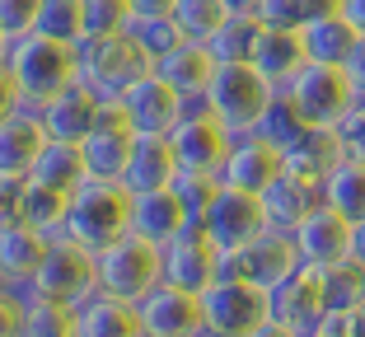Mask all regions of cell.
<instances>
[{
    "label": "cell",
    "instance_id": "6da1fadb",
    "mask_svg": "<svg viewBox=\"0 0 365 337\" xmlns=\"http://www.w3.org/2000/svg\"><path fill=\"white\" fill-rule=\"evenodd\" d=\"M5 66H10L24 103L43 108L80 80V43H66V38H52V33H24V38H14Z\"/></svg>",
    "mask_w": 365,
    "mask_h": 337
},
{
    "label": "cell",
    "instance_id": "7a4b0ae2",
    "mask_svg": "<svg viewBox=\"0 0 365 337\" xmlns=\"http://www.w3.org/2000/svg\"><path fill=\"white\" fill-rule=\"evenodd\" d=\"M277 98H281V89L272 85L253 61H230V66H215L202 103L225 122L235 136H244V131H262L267 113L277 108Z\"/></svg>",
    "mask_w": 365,
    "mask_h": 337
},
{
    "label": "cell",
    "instance_id": "3957f363",
    "mask_svg": "<svg viewBox=\"0 0 365 337\" xmlns=\"http://www.w3.org/2000/svg\"><path fill=\"white\" fill-rule=\"evenodd\" d=\"M131 229V187L127 183H80L71 192V216H66V239L85 244L89 253H103Z\"/></svg>",
    "mask_w": 365,
    "mask_h": 337
},
{
    "label": "cell",
    "instance_id": "277c9868",
    "mask_svg": "<svg viewBox=\"0 0 365 337\" xmlns=\"http://www.w3.org/2000/svg\"><path fill=\"white\" fill-rule=\"evenodd\" d=\"M202 314H206V337H248L258 323L272 318V291L253 276L225 267L202 291Z\"/></svg>",
    "mask_w": 365,
    "mask_h": 337
},
{
    "label": "cell",
    "instance_id": "5b68a950",
    "mask_svg": "<svg viewBox=\"0 0 365 337\" xmlns=\"http://www.w3.org/2000/svg\"><path fill=\"white\" fill-rule=\"evenodd\" d=\"M150 71H155V61L140 52V43L127 28L80 43V80L103 98H122L140 76H150Z\"/></svg>",
    "mask_w": 365,
    "mask_h": 337
},
{
    "label": "cell",
    "instance_id": "8992f818",
    "mask_svg": "<svg viewBox=\"0 0 365 337\" xmlns=\"http://www.w3.org/2000/svg\"><path fill=\"white\" fill-rule=\"evenodd\" d=\"M281 94H286V103L295 108V118L304 127H337L351 113V103L361 98L351 76H346V66H328V61H309Z\"/></svg>",
    "mask_w": 365,
    "mask_h": 337
},
{
    "label": "cell",
    "instance_id": "52a82bcc",
    "mask_svg": "<svg viewBox=\"0 0 365 337\" xmlns=\"http://www.w3.org/2000/svg\"><path fill=\"white\" fill-rule=\"evenodd\" d=\"M98 258V291L118 295V300H145L155 286L164 281V249L150 239H140V234H122L118 244H108Z\"/></svg>",
    "mask_w": 365,
    "mask_h": 337
},
{
    "label": "cell",
    "instance_id": "ba28073f",
    "mask_svg": "<svg viewBox=\"0 0 365 337\" xmlns=\"http://www.w3.org/2000/svg\"><path fill=\"white\" fill-rule=\"evenodd\" d=\"M98 291V258L85 249V244L56 234L52 249H47L38 276L29 281V295L38 300H61V305H80Z\"/></svg>",
    "mask_w": 365,
    "mask_h": 337
},
{
    "label": "cell",
    "instance_id": "9c48e42d",
    "mask_svg": "<svg viewBox=\"0 0 365 337\" xmlns=\"http://www.w3.org/2000/svg\"><path fill=\"white\" fill-rule=\"evenodd\" d=\"M225 267H230L225 249L211 239V229H206L202 220H192L182 234H173V239L164 244V281L182 286V291L202 295L215 276H225Z\"/></svg>",
    "mask_w": 365,
    "mask_h": 337
},
{
    "label": "cell",
    "instance_id": "30bf717a",
    "mask_svg": "<svg viewBox=\"0 0 365 337\" xmlns=\"http://www.w3.org/2000/svg\"><path fill=\"white\" fill-rule=\"evenodd\" d=\"M202 225L211 229V239L225 249V258H235L239 249H248V244L272 225V216H267V202H262L258 192H244V187H230L225 183V187H220V197L206 207Z\"/></svg>",
    "mask_w": 365,
    "mask_h": 337
},
{
    "label": "cell",
    "instance_id": "8fae6325",
    "mask_svg": "<svg viewBox=\"0 0 365 337\" xmlns=\"http://www.w3.org/2000/svg\"><path fill=\"white\" fill-rule=\"evenodd\" d=\"M85 174L94 183H127V169H131V150H136V127L127 122V113L108 98V113L85 141Z\"/></svg>",
    "mask_w": 365,
    "mask_h": 337
},
{
    "label": "cell",
    "instance_id": "7c38bea8",
    "mask_svg": "<svg viewBox=\"0 0 365 337\" xmlns=\"http://www.w3.org/2000/svg\"><path fill=\"white\" fill-rule=\"evenodd\" d=\"M169 136H173V150H178L182 169H202V174H220L230 145H235V131L215 118L206 103H192L187 118H182Z\"/></svg>",
    "mask_w": 365,
    "mask_h": 337
},
{
    "label": "cell",
    "instance_id": "4fadbf2b",
    "mask_svg": "<svg viewBox=\"0 0 365 337\" xmlns=\"http://www.w3.org/2000/svg\"><path fill=\"white\" fill-rule=\"evenodd\" d=\"M140 333L145 337H206L202 295L182 291L173 281H160L140 300Z\"/></svg>",
    "mask_w": 365,
    "mask_h": 337
},
{
    "label": "cell",
    "instance_id": "5bb4252c",
    "mask_svg": "<svg viewBox=\"0 0 365 337\" xmlns=\"http://www.w3.org/2000/svg\"><path fill=\"white\" fill-rule=\"evenodd\" d=\"M113 103L127 113V122L136 131H160V136H169V131L187 118V108H192V103H187V98H182L178 89L160 76V71L140 76L136 85H131L122 98H113Z\"/></svg>",
    "mask_w": 365,
    "mask_h": 337
},
{
    "label": "cell",
    "instance_id": "9a60e30c",
    "mask_svg": "<svg viewBox=\"0 0 365 337\" xmlns=\"http://www.w3.org/2000/svg\"><path fill=\"white\" fill-rule=\"evenodd\" d=\"M328 309H333V295H328V286H323V272L309 267V262H304L300 272H290L281 286H272V318L290 323L304 337L328 318Z\"/></svg>",
    "mask_w": 365,
    "mask_h": 337
},
{
    "label": "cell",
    "instance_id": "2e32d148",
    "mask_svg": "<svg viewBox=\"0 0 365 337\" xmlns=\"http://www.w3.org/2000/svg\"><path fill=\"white\" fill-rule=\"evenodd\" d=\"M286 174V160H281V145L272 141L267 131H244V136H235V145H230L225 155V169H220V178H225L230 187H244V192H267L277 178Z\"/></svg>",
    "mask_w": 365,
    "mask_h": 337
},
{
    "label": "cell",
    "instance_id": "e0dca14e",
    "mask_svg": "<svg viewBox=\"0 0 365 337\" xmlns=\"http://www.w3.org/2000/svg\"><path fill=\"white\" fill-rule=\"evenodd\" d=\"M230 267L244 272V276H253V281H262L272 291V286H281L290 272H300L304 258H300V249H295V234H290V229L267 225L248 249H239L235 258H230Z\"/></svg>",
    "mask_w": 365,
    "mask_h": 337
},
{
    "label": "cell",
    "instance_id": "ac0fdd59",
    "mask_svg": "<svg viewBox=\"0 0 365 337\" xmlns=\"http://www.w3.org/2000/svg\"><path fill=\"white\" fill-rule=\"evenodd\" d=\"M281 160H286V174L323 187V178L346 160V145H342V136H337V127H300L281 145Z\"/></svg>",
    "mask_w": 365,
    "mask_h": 337
},
{
    "label": "cell",
    "instance_id": "d6986e66",
    "mask_svg": "<svg viewBox=\"0 0 365 337\" xmlns=\"http://www.w3.org/2000/svg\"><path fill=\"white\" fill-rule=\"evenodd\" d=\"M187 225H192V211L173 192V183L131 192V234H140V239H150V244L164 249V244H169L173 234H182Z\"/></svg>",
    "mask_w": 365,
    "mask_h": 337
},
{
    "label": "cell",
    "instance_id": "ffe728a7",
    "mask_svg": "<svg viewBox=\"0 0 365 337\" xmlns=\"http://www.w3.org/2000/svg\"><path fill=\"white\" fill-rule=\"evenodd\" d=\"M290 234H295V249H300V258L309 267H328V262L351 253V220L342 211H333L328 202H319Z\"/></svg>",
    "mask_w": 365,
    "mask_h": 337
},
{
    "label": "cell",
    "instance_id": "44dd1931",
    "mask_svg": "<svg viewBox=\"0 0 365 337\" xmlns=\"http://www.w3.org/2000/svg\"><path fill=\"white\" fill-rule=\"evenodd\" d=\"M43 122H47V131H52L56 141H85L89 131L103 122V113H108V98L103 94H94V89L85 85V80H76L71 89H61V94L52 98V103H43Z\"/></svg>",
    "mask_w": 365,
    "mask_h": 337
},
{
    "label": "cell",
    "instance_id": "7402d4cb",
    "mask_svg": "<svg viewBox=\"0 0 365 337\" xmlns=\"http://www.w3.org/2000/svg\"><path fill=\"white\" fill-rule=\"evenodd\" d=\"M47 249H52V234H43L29 220H14V225L0 229V286H14V291H29V281L38 276Z\"/></svg>",
    "mask_w": 365,
    "mask_h": 337
},
{
    "label": "cell",
    "instance_id": "603a6c76",
    "mask_svg": "<svg viewBox=\"0 0 365 337\" xmlns=\"http://www.w3.org/2000/svg\"><path fill=\"white\" fill-rule=\"evenodd\" d=\"M248 61L258 66L262 76L272 80L277 89H286L290 80L300 76L309 66V52H304V33L300 28H286V24H262L258 28V43H253V56Z\"/></svg>",
    "mask_w": 365,
    "mask_h": 337
},
{
    "label": "cell",
    "instance_id": "cb8c5ba5",
    "mask_svg": "<svg viewBox=\"0 0 365 337\" xmlns=\"http://www.w3.org/2000/svg\"><path fill=\"white\" fill-rule=\"evenodd\" d=\"M47 141H52V131H47V122H43L38 108L24 103L19 113H10V118L0 122V174H24L29 178Z\"/></svg>",
    "mask_w": 365,
    "mask_h": 337
},
{
    "label": "cell",
    "instance_id": "d4e9b609",
    "mask_svg": "<svg viewBox=\"0 0 365 337\" xmlns=\"http://www.w3.org/2000/svg\"><path fill=\"white\" fill-rule=\"evenodd\" d=\"M215 56L206 52V43H192V38H182L173 52H164L160 61H155V71H160L164 80H169L173 89H178L187 103H202L206 98V85H211V76H215Z\"/></svg>",
    "mask_w": 365,
    "mask_h": 337
},
{
    "label": "cell",
    "instance_id": "484cf974",
    "mask_svg": "<svg viewBox=\"0 0 365 337\" xmlns=\"http://www.w3.org/2000/svg\"><path fill=\"white\" fill-rule=\"evenodd\" d=\"M178 174H182V164H178V150H173V136L136 131V150H131V169H127V187L131 192L169 187Z\"/></svg>",
    "mask_w": 365,
    "mask_h": 337
},
{
    "label": "cell",
    "instance_id": "4316f807",
    "mask_svg": "<svg viewBox=\"0 0 365 337\" xmlns=\"http://www.w3.org/2000/svg\"><path fill=\"white\" fill-rule=\"evenodd\" d=\"M76 318H80V337H145L140 333V305L118 300L108 291H94L89 300H80Z\"/></svg>",
    "mask_w": 365,
    "mask_h": 337
},
{
    "label": "cell",
    "instance_id": "83f0119b",
    "mask_svg": "<svg viewBox=\"0 0 365 337\" xmlns=\"http://www.w3.org/2000/svg\"><path fill=\"white\" fill-rule=\"evenodd\" d=\"M300 33H304V52H309V61H328V66H342L346 56H351L356 38H361V28H356L342 10L309 19Z\"/></svg>",
    "mask_w": 365,
    "mask_h": 337
},
{
    "label": "cell",
    "instance_id": "f1b7e54d",
    "mask_svg": "<svg viewBox=\"0 0 365 337\" xmlns=\"http://www.w3.org/2000/svg\"><path fill=\"white\" fill-rule=\"evenodd\" d=\"M33 183H47V187H61V192H76L80 183H89L85 174V150H80V141H47L43 155H38V164H33Z\"/></svg>",
    "mask_w": 365,
    "mask_h": 337
},
{
    "label": "cell",
    "instance_id": "f546056e",
    "mask_svg": "<svg viewBox=\"0 0 365 337\" xmlns=\"http://www.w3.org/2000/svg\"><path fill=\"white\" fill-rule=\"evenodd\" d=\"M262 202H267V216H272V225H281V229H295L304 216H309L314 207L323 202V187H314V183H304V178H295V174H281L277 183L262 192Z\"/></svg>",
    "mask_w": 365,
    "mask_h": 337
},
{
    "label": "cell",
    "instance_id": "4dcf8cb0",
    "mask_svg": "<svg viewBox=\"0 0 365 337\" xmlns=\"http://www.w3.org/2000/svg\"><path fill=\"white\" fill-rule=\"evenodd\" d=\"M323 202H328L333 211H342L351 225L365 220V160L346 155L333 174L323 178Z\"/></svg>",
    "mask_w": 365,
    "mask_h": 337
},
{
    "label": "cell",
    "instance_id": "1f68e13d",
    "mask_svg": "<svg viewBox=\"0 0 365 337\" xmlns=\"http://www.w3.org/2000/svg\"><path fill=\"white\" fill-rule=\"evenodd\" d=\"M258 28H262L258 14H230V19L206 38V52H211L220 66L248 61V56H253V43H258Z\"/></svg>",
    "mask_w": 365,
    "mask_h": 337
},
{
    "label": "cell",
    "instance_id": "d6a6232c",
    "mask_svg": "<svg viewBox=\"0 0 365 337\" xmlns=\"http://www.w3.org/2000/svg\"><path fill=\"white\" fill-rule=\"evenodd\" d=\"M66 216H71V192H61V187H47V183H33V178H29L24 220L56 239V234H66Z\"/></svg>",
    "mask_w": 365,
    "mask_h": 337
},
{
    "label": "cell",
    "instance_id": "836d02e7",
    "mask_svg": "<svg viewBox=\"0 0 365 337\" xmlns=\"http://www.w3.org/2000/svg\"><path fill=\"white\" fill-rule=\"evenodd\" d=\"M19 337H80L76 305H61V300H38V295H29V314H24V333H19Z\"/></svg>",
    "mask_w": 365,
    "mask_h": 337
},
{
    "label": "cell",
    "instance_id": "e575fe53",
    "mask_svg": "<svg viewBox=\"0 0 365 337\" xmlns=\"http://www.w3.org/2000/svg\"><path fill=\"white\" fill-rule=\"evenodd\" d=\"M127 33L140 43V52L150 56V61H160L164 52H173L182 43V28L173 24V14H131Z\"/></svg>",
    "mask_w": 365,
    "mask_h": 337
},
{
    "label": "cell",
    "instance_id": "d590c367",
    "mask_svg": "<svg viewBox=\"0 0 365 337\" xmlns=\"http://www.w3.org/2000/svg\"><path fill=\"white\" fill-rule=\"evenodd\" d=\"M225 19H230L225 0H178V5H173V24H178L182 38H192V43H206Z\"/></svg>",
    "mask_w": 365,
    "mask_h": 337
},
{
    "label": "cell",
    "instance_id": "8d00e7d4",
    "mask_svg": "<svg viewBox=\"0 0 365 337\" xmlns=\"http://www.w3.org/2000/svg\"><path fill=\"white\" fill-rule=\"evenodd\" d=\"M319 272H323L328 295H333V305H361L365 300V262L356 258V253L328 262V267H319Z\"/></svg>",
    "mask_w": 365,
    "mask_h": 337
},
{
    "label": "cell",
    "instance_id": "74e56055",
    "mask_svg": "<svg viewBox=\"0 0 365 337\" xmlns=\"http://www.w3.org/2000/svg\"><path fill=\"white\" fill-rule=\"evenodd\" d=\"M33 33H52V38H66V43H85V0H43Z\"/></svg>",
    "mask_w": 365,
    "mask_h": 337
},
{
    "label": "cell",
    "instance_id": "f35d334b",
    "mask_svg": "<svg viewBox=\"0 0 365 337\" xmlns=\"http://www.w3.org/2000/svg\"><path fill=\"white\" fill-rule=\"evenodd\" d=\"M220 187H225V178H220V174H202V169H182V174L173 178V192L187 202L192 220L206 216V207H211L215 197H220Z\"/></svg>",
    "mask_w": 365,
    "mask_h": 337
},
{
    "label": "cell",
    "instance_id": "ab89813d",
    "mask_svg": "<svg viewBox=\"0 0 365 337\" xmlns=\"http://www.w3.org/2000/svg\"><path fill=\"white\" fill-rule=\"evenodd\" d=\"M131 24V0H85V38L122 33Z\"/></svg>",
    "mask_w": 365,
    "mask_h": 337
},
{
    "label": "cell",
    "instance_id": "60d3db41",
    "mask_svg": "<svg viewBox=\"0 0 365 337\" xmlns=\"http://www.w3.org/2000/svg\"><path fill=\"white\" fill-rule=\"evenodd\" d=\"M38 10H43V0H0V28L10 38H24L38 28Z\"/></svg>",
    "mask_w": 365,
    "mask_h": 337
},
{
    "label": "cell",
    "instance_id": "b9f144b4",
    "mask_svg": "<svg viewBox=\"0 0 365 337\" xmlns=\"http://www.w3.org/2000/svg\"><path fill=\"white\" fill-rule=\"evenodd\" d=\"M314 0H258V19L262 24H286V28H304L309 24Z\"/></svg>",
    "mask_w": 365,
    "mask_h": 337
},
{
    "label": "cell",
    "instance_id": "7bdbcfd3",
    "mask_svg": "<svg viewBox=\"0 0 365 337\" xmlns=\"http://www.w3.org/2000/svg\"><path fill=\"white\" fill-rule=\"evenodd\" d=\"M24 197H29V178L24 174H0V229L24 220Z\"/></svg>",
    "mask_w": 365,
    "mask_h": 337
},
{
    "label": "cell",
    "instance_id": "ee69618b",
    "mask_svg": "<svg viewBox=\"0 0 365 337\" xmlns=\"http://www.w3.org/2000/svg\"><path fill=\"white\" fill-rule=\"evenodd\" d=\"M24 314H29V291L0 286V337H19L24 333Z\"/></svg>",
    "mask_w": 365,
    "mask_h": 337
},
{
    "label": "cell",
    "instance_id": "f6af8a7d",
    "mask_svg": "<svg viewBox=\"0 0 365 337\" xmlns=\"http://www.w3.org/2000/svg\"><path fill=\"white\" fill-rule=\"evenodd\" d=\"M337 136H342L346 155H356V160H365V94L351 103V113H346L342 122H337Z\"/></svg>",
    "mask_w": 365,
    "mask_h": 337
},
{
    "label": "cell",
    "instance_id": "bcb514c9",
    "mask_svg": "<svg viewBox=\"0 0 365 337\" xmlns=\"http://www.w3.org/2000/svg\"><path fill=\"white\" fill-rule=\"evenodd\" d=\"M300 127H304V122L295 118V108L286 103V94L277 98V108H272V113H267V122H262V131H267V136H272L277 145H286V141H290V136H295Z\"/></svg>",
    "mask_w": 365,
    "mask_h": 337
},
{
    "label": "cell",
    "instance_id": "7dc6e473",
    "mask_svg": "<svg viewBox=\"0 0 365 337\" xmlns=\"http://www.w3.org/2000/svg\"><path fill=\"white\" fill-rule=\"evenodd\" d=\"M19 108H24V94H19V85H14L10 66H0V122L10 118V113H19Z\"/></svg>",
    "mask_w": 365,
    "mask_h": 337
},
{
    "label": "cell",
    "instance_id": "c3c4849f",
    "mask_svg": "<svg viewBox=\"0 0 365 337\" xmlns=\"http://www.w3.org/2000/svg\"><path fill=\"white\" fill-rule=\"evenodd\" d=\"M346 76H351V85H356V94H365V33L356 38V47H351V56H346Z\"/></svg>",
    "mask_w": 365,
    "mask_h": 337
},
{
    "label": "cell",
    "instance_id": "681fc988",
    "mask_svg": "<svg viewBox=\"0 0 365 337\" xmlns=\"http://www.w3.org/2000/svg\"><path fill=\"white\" fill-rule=\"evenodd\" d=\"M248 337H304V333H295L290 323H281V318H267V323H258Z\"/></svg>",
    "mask_w": 365,
    "mask_h": 337
},
{
    "label": "cell",
    "instance_id": "f907efd6",
    "mask_svg": "<svg viewBox=\"0 0 365 337\" xmlns=\"http://www.w3.org/2000/svg\"><path fill=\"white\" fill-rule=\"evenodd\" d=\"M178 0H131V14H173Z\"/></svg>",
    "mask_w": 365,
    "mask_h": 337
},
{
    "label": "cell",
    "instance_id": "816d5d0a",
    "mask_svg": "<svg viewBox=\"0 0 365 337\" xmlns=\"http://www.w3.org/2000/svg\"><path fill=\"white\" fill-rule=\"evenodd\" d=\"M342 14L356 24V28L365 33V0H342Z\"/></svg>",
    "mask_w": 365,
    "mask_h": 337
},
{
    "label": "cell",
    "instance_id": "f5cc1de1",
    "mask_svg": "<svg viewBox=\"0 0 365 337\" xmlns=\"http://www.w3.org/2000/svg\"><path fill=\"white\" fill-rule=\"evenodd\" d=\"M351 253L365 262V220H356V225H351Z\"/></svg>",
    "mask_w": 365,
    "mask_h": 337
},
{
    "label": "cell",
    "instance_id": "db71d44e",
    "mask_svg": "<svg viewBox=\"0 0 365 337\" xmlns=\"http://www.w3.org/2000/svg\"><path fill=\"white\" fill-rule=\"evenodd\" d=\"M230 14H258V0H225Z\"/></svg>",
    "mask_w": 365,
    "mask_h": 337
},
{
    "label": "cell",
    "instance_id": "11a10c76",
    "mask_svg": "<svg viewBox=\"0 0 365 337\" xmlns=\"http://www.w3.org/2000/svg\"><path fill=\"white\" fill-rule=\"evenodd\" d=\"M10 47H14V38H10V33H5V28H0V66L10 61Z\"/></svg>",
    "mask_w": 365,
    "mask_h": 337
},
{
    "label": "cell",
    "instance_id": "9f6ffc18",
    "mask_svg": "<svg viewBox=\"0 0 365 337\" xmlns=\"http://www.w3.org/2000/svg\"><path fill=\"white\" fill-rule=\"evenodd\" d=\"M351 314H356V337H365V300H361V305H351Z\"/></svg>",
    "mask_w": 365,
    "mask_h": 337
},
{
    "label": "cell",
    "instance_id": "6f0895ef",
    "mask_svg": "<svg viewBox=\"0 0 365 337\" xmlns=\"http://www.w3.org/2000/svg\"><path fill=\"white\" fill-rule=\"evenodd\" d=\"M309 337H319V333H309Z\"/></svg>",
    "mask_w": 365,
    "mask_h": 337
}]
</instances>
